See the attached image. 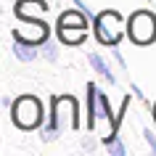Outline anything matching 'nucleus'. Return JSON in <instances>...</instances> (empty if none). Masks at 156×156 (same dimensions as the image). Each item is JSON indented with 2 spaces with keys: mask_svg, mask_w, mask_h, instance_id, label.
<instances>
[{
  "mask_svg": "<svg viewBox=\"0 0 156 156\" xmlns=\"http://www.w3.org/2000/svg\"><path fill=\"white\" fill-rule=\"evenodd\" d=\"M11 119H13V124H16L19 130H34V127H40L42 119H45L40 98H34V95L16 98L13 106H11Z\"/></svg>",
  "mask_w": 156,
  "mask_h": 156,
  "instance_id": "obj_1",
  "label": "nucleus"
},
{
  "mask_svg": "<svg viewBox=\"0 0 156 156\" xmlns=\"http://www.w3.org/2000/svg\"><path fill=\"white\" fill-rule=\"evenodd\" d=\"M93 29H95L98 42L116 48V42L124 37V19L116 11H103V13H98L93 19Z\"/></svg>",
  "mask_w": 156,
  "mask_h": 156,
  "instance_id": "obj_2",
  "label": "nucleus"
},
{
  "mask_svg": "<svg viewBox=\"0 0 156 156\" xmlns=\"http://www.w3.org/2000/svg\"><path fill=\"white\" fill-rule=\"evenodd\" d=\"M50 124L56 130H80V108L72 95L53 98L50 103Z\"/></svg>",
  "mask_w": 156,
  "mask_h": 156,
  "instance_id": "obj_3",
  "label": "nucleus"
},
{
  "mask_svg": "<svg viewBox=\"0 0 156 156\" xmlns=\"http://www.w3.org/2000/svg\"><path fill=\"white\" fill-rule=\"evenodd\" d=\"M127 34L135 45H151L156 40V16L151 11H135L127 19Z\"/></svg>",
  "mask_w": 156,
  "mask_h": 156,
  "instance_id": "obj_4",
  "label": "nucleus"
},
{
  "mask_svg": "<svg viewBox=\"0 0 156 156\" xmlns=\"http://www.w3.org/2000/svg\"><path fill=\"white\" fill-rule=\"evenodd\" d=\"M95 119H106L114 124L111 119V103H108L106 93H101L93 82H87V130L95 127Z\"/></svg>",
  "mask_w": 156,
  "mask_h": 156,
  "instance_id": "obj_5",
  "label": "nucleus"
},
{
  "mask_svg": "<svg viewBox=\"0 0 156 156\" xmlns=\"http://www.w3.org/2000/svg\"><path fill=\"white\" fill-rule=\"evenodd\" d=\"M48 24L45 21H37V19H27V27L21 29H13V40H27V42H34V45H42L48 40Z\"/></svg>",
  "mask_w": 156,
  "mask_h": 156,
  "instance_id": "obj_6",
  "label": "nucleus"
},
{
  "mask_svg": "<svg viewBox=\"0 0 156 156\" xmlns=\"http://www.w3.org/2000/svg\"><path fill=\"white\" fill-rule=\"evenodd\" d=\"M45 11H48V3L45 0H19L13 13L19 19H32V16H42Z\"/></svg>",
  "mask_w": 156,
  "mask_h": 156,
  "instance_id": "obj_7",
  "label": "nucleus"
},
{
  "mask_svg": "<svg viewBox=\"0 0 156 156\" xmlns=\"http://www.w3.org/2000/svg\"><path fill=\"white\" fill-rule=\"evenodd\" d=\"M56 32L64 45H80L87 40V27H58Z\"/></svg>",
  "mask_w": 156,
  "mask_h": 156,
  "instance_id": "obj_8",
  "label": "nucleus"
},
{
  "mask_svg": "<svg viewBox=\"0 0 156 156\" xmlns=\"http://www.w3.org/2000/svg\"><path fill=\"white\" fill-rule=\"evenodd\" d=\"M37 45L34 42H27V40H16L13 42V56L19 58V61H34L37 58Z\"/></svg>",
  "mask_w": 156,
  "mask_h": 156,
  "instance_id": "obj_9",
  "label": "nucleus"
},
{
  "mask_svg": "<svg viewBox=\"0 0 156 156\" xmlns=\"http://www.w3.org/2000/svg\"><path fill=\"white\" fill-rule=\"evenodd\" d=\"M56 27H87V13L85 11H66L58 16Z\"/></svg>",
  "mask_w": 156,
  "mask_h": 156,
  "instance_id": "obj_10",
  "label": "nucleus"
},
{
  "mask_svg": "<svg viewBox=\"0 0 156 156\" xmlns=\"http://www.w3.org/2000/svg\"><path fill=\"white\" fill-rule=\"evenodd\" d=\"M87 61H90V66H93V69H95L98 74H103V77H106V80H108L111 85L116 82V80H114V74H111V69H108V64L98 56V53H90V56H87Z\"/></svg>",
  "mask_w": 156,
  "mask_h": 156,
  "instance_id": "obj_11",
  "label": "nucleus"
},
{
  "mask_svg": "<svg viewBox=\"0 0 156 156\" xmlns=\"http://www.w3.org/2000/svg\"><path fill=\"white\" fill-rule=\"evenodd\" d=\"M103 146H106V151L111 156H124V154H127V148H124V143L119 140V135H108V138H103Z\"/></svg>",
  "mask_w": 156,
  "mask_h": 156,
  "instance_id": "obj_12",
  "label": "nucleus"
},
{
  "mask_svg": "<svg viewBox=\"0 0 156 156\" xmlns=\"http://www.w3.org/2000/svg\"><path fill=\"white\" fill-rule=\"evenodd\" d=\"M42 56L48 58V61H58V45L50 42V40H45L42 42Z\"/></svg>",
  "mask_w": 156,
  "mask_h": 156,
  "instance_id": "obj_13",
  "label": "nucleus"
},
{
  "mask_svg": "<svg viewBox=\"0 0 156 156\" xmlns=\"http://www.w3.org/2000/svg\"><path fill=\"white\" fill-rule=\"evenodd\" d=\"M143 138H146V143L151 146V154H156V132L146 127V130H143Z\"/></svg>",
  "mask_w": 156,
  "mask_h": 156,
  "instance_id": "obj_14",
  "label": "nucleus"
},
{
  "mask_svg": "<svg viewBox=\"0 0 156 156\" xmlns=\"http://www.w3.org/2000/svg\"><path fill=\"white\" fill-rule=\"evenodd\" d=\"M82 151H85V154H93V151H95V140H93V138H85L82 140Z\"/></svg>",
  "mask_w": 156,
  "mask_h": 156,
  "instance_id": "obj_15",
  "label": "nucleus"
},
{
  "mask_svg": "<svg viewBox=\"0 0 156 156\" xmlns=\"http://www.w3.org/2000/svg\"><path fill=\"white\" fill-rule=\"evenodd\" d=\"M154 119H156V106H154Z\"/></svg>",
  "mask_w": 156,
  "mask_h": 156,
  "instance_id": "obj_16",
  "label": "nucleus"
}]
</instances>
